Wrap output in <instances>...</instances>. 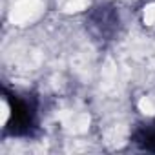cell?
I'll list each match as a JSON object with an SVG mask.
<instances>
[{
	"instance_id": "2",
	"label": "cell",
	"mask_w": 155,
	"mask_h": 155,
	"mask_svg": "<svg viewBox=\"0 0 155 155\" xmlns=\"http://www.w3.org/2000/svg\"><path fill=\"white\" fill-rule=\"evenodd\" d=\"M144 146L150 148V150H155V126L146 131V135H144Z\"/></svg>"
},
{
	"instance_id": "1",
	"label": "cell",
	"mask_w": 155,
	"mask_h": 155,
	"mask_svg": "<svg viewBox=\"0 0 155 155\" xmlns=\"http://www.w3.org/2000/svg\"><path fill=\"white\" fill-rule=\"evenodd\" d=\"M11 111L13 113H11L9 120H11V128H13L15 133H20V131H24V130H28L31 126V122H33V108L26 101L15 97L13 104H11Z\"/></svg>"
}]
</instances>
